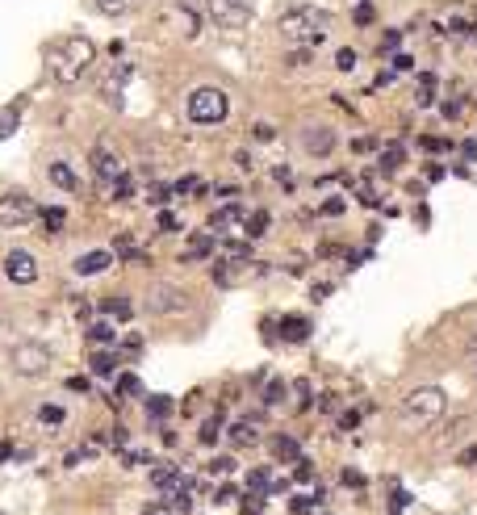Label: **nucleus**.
I'll list each match as a JSON object with an SVG mask.
<instances>
[{"label":"nucleus","instance_id":"f257e3e1","mask_svg":"<svg viewBox=\"0 0 477 515\" xmlns=\"http://www.w3.org/2000/svg\"><path fill=\"white\" fill-rule=\"evenodd\" d=\"M92 59H96V46L84 34H67L46 46V67L59 84H80V75L92 67Z\"/></svg>","mask_w":477,"mask_h":515},{"label":"nucleus","instance_id":"f03ea898","mask_svg":"<svg viewBox=\"0 0 477 515\" xmlns=\"http://www.w3.org/2000/svg\"><path fill=\"white\" fill-rule=\"evenodd\" d=\"M331 34V13L327 8H314V4H298L289 13H281V38L289 46H323Z\"/></svg>","mask_w":477,"mask_h":515},{"label":"nucleus","instance_id":"7ed1b4c3","mask_svg":"<svg viewBox=\"0 0 477 515\" xmlns=\"http://www.w3.org/2000/svg\"><path fill=\"white\" fill-rule=\"evenodd\" d=\"M444 407H448V398H444L440 386H415L411 394H402L398 415H402L406 428H427V423H436L444 415Z\"/></svg>","mask_w":477,"mask_h":515},{"label":"nucleus","instance_id":"20e7f679","mask_svg":"<svg viewBox=\"0 0 477 515\" xmlns=\"http://www.w3.org/2000/svg\"><path fill=\"white\" fill-rule=\"evenodd\" d=\"M226 113H230V101H226V92L218 84H197L189 92V117L197 126H222Z\"/></svg>","mask_w":477,"mask_h":515},{"label":"nucleus","instance_id":"39448f33","mask_svg":"<svg viewBox=\"0 0 477 515\" xmlns=\"http://www.w3.org/2000/svg\"><path fill=\"white\" fill-rule=\"evenodd\" d=\"M8 365H13L17 377H46L50 373V348L46 344H34V340H21L8 352Z\"/></svg>","mask_w":477,"mask_h":515},{"label":"nucleus","instance_id":"423d86ee","mask_svg":"<svg viewBox=\"0 0 477 515\" xmlns=\"http://www.w3.org/2000/svg\"><path fill=\"white\" fill-rule=\"evenodd\" d=\"M38 218V205L29 193H0V231H21Z\"/></svg>","mask_w":477,"mask_h":515},{"label":"nucleus","instance_id":"0eeeda50","mask_svg":"<svg viewBox=\"0 0 477 515\" xmlns=\"http://www.w3.org/2000/svg\"><path fill=\"white\" fill-rule=\"evenodd\" d=\"M205 8L222 29H243L251 21V0H205Z\"/></svg>","mask_w":477,"mask_h":515},{"label":"nucleus","instance_id":"6e6552de","mask_svg":"<svg viewBox=\"0 0 477 515\" xmlns=\"http://www.w3.org/2000/svg\"><path fill=\"white\" fill-rule=\"evenodd\" d=\"M184 306H189L184 289H176V285H168V281H159V285L147 289V314H180Z\"/></svg>","mask_w":477,"mask_h":515},{"label":"nucleus","instance_id":"1a4fd4ad","mask_svg":"<svg viewBox=\"0 0 477 515\" xmlns=\"http://www.w3.org/2000/svg\"><path fill=\"white\" fill-rule=\"evenodd\" d=\"M4 277H8L13 285H34V281H38V260H34L25 247H13V252L4 256Z\"/></svg>","mask_w":477,"mask_h":515},{"label":"nucleus","instance_id":"9d476101","mask_svg":"<svg viewBox=\"0 0 477 515\" xmlns=\"http://www.w3.org/2000/svg\"><path fill=\"white\" fill-rule=\"evenodd\" d=\"M298 143H302V151H306V155L327 159V155L335 151V130H331V126H302Z\"/></svg>","mask_w":477,"mask_h":515},{"label":"nucleus","instance_id":"9b49d317","mask_svg":"<svg viewBox=\"0 0 477 515\" xmlns=\"http://www.w3.org/2000/svg\"><path fill=\"white\" fill-rule=\"evenodd\" d=\"M92 172H96V180H105V184H113L117 176H126V172H122V159H117V151H113L109 143H96V147H92Z\"/></svg>","mask_w":477,"mask_h":515},{"label":"nucleus","instance_id":"f8f14e48","mask_svg":"<svg viewBox=\"0 0 477 515\" xmlns=\"http://www.w3.org/2000/svg\"><path fill=\"white\" fill-rule=\"evenodd\" d=\"M113 260H117V252H105V247H101V252H84V256H75V264H71V268H75V277H96V273H105Z\"/></svg>","mask_w":477,"mask_h":515},{"label":"nucleus","instance_id":"ddd939ff","mask_svg":"<svg viewBox=\"0 0 477 515\" xmlns=\"http://www.w3.org/2000/svg\"><path fill=\"white\" fill-rule=\"evenodd\" d=\"M134 75V63L130 59H117V71H109V80L101 84V92H105V101H113V105H122V88H126V80Z\"/></svg>","mask_w":477,"mask_h":515},{"label":"nucleus","instance_id":"4468645a","mask_svg":"<svg viewBox=\"0 0 477 515\" xmlns=\"http://www.w3.org/2000/svg\"><path fill=\"white\" fill-rule=\"evenodd\" d=\"M268 453H272L281 465H298V461H302V444H298L293 436H272V440H268Z\"/></svg>","mask_w":477,"mask_h":515},{"label":"nucleus","instance_id":"2eb2a0df","mask_svg":"<svg viewBox=\"0 0 477 515\" xmlns=\"http://www.w3.org/2000/svg\"><path fill=\"white\" fill-rule=\"evenodd\" d=\"M243 218H247V210H243L239 201H226L222 210H214V214H210V235H214V231H226L230 222H243Z\"/></svg>","mask_w":477,"mask_h":515},{"label":"nucleus","instance_id":"dca6fc26","mask_svg":"<svg viewBox=\"0 0 477 515\" xmlns=\"http://www.w3.org/2000/svg\"><path fill=\"white\" fill-rule=\"evenodd\" d=\"M88 344H96V348H113L117 344V327L109 323V319H96V323H88Z\"/></svg>","mask_w":477,"mask_h":515},{"label":"nucleus","instance_id":"f3484780","mask_svg":"<svg viewBox=\"0 0 477 515\" xmlns=\"http://www.w3.org/2000/svg\"><path fill=\"white\" fill-rule=\"evenodd\" d=\"M180 482H184L180 465H155V470H151V486H155V491H176Z\"/></svg>","mask_w":477,"mask_h":515},{"label":"nucleus","instance_id":"a211bd4d","mask_svg":"<svg viewBox=\"0 0 477 515\" xmlns=\"http://www.w3.org/2000/svg\"><path fill=\"white\" fill-rule=\"evenodd\" d=\"M46 176H50V180H54L59 189H67V193H80V176H75V172H71V168H67L63 159H54V164L46 168Z\"/></svg>","mask_w":477,"mask_h":515},{"label":"nucleus","instance_id":"6ab92c4d","mask_svg":"<svg viewBox=\"0 0 477 515\" xmlns=\"http://www.w3.org/2000/svg\"><path fill=\"white\" fill-rule=\"evenodd\" d=\"M214 256V235H197V239H189V247H184V264H197V260H210Z\"/></svg>","mask_w":477,"mask_h":515},{"label":"nucleus","instance_id":"aec40b11","mask_svg":"<svg viewBox=\"0 0 477 515\" xmlns=\"http://www.w3.org/2000/svg\"><path fill=\"white\" fill-rule=\"evenodd\" d=\"M101 314H109V319L126 323V319H134V302H130V298H122V293H113V298H105V302H101Z\"/></svg>","mask_w":477,"mask_h":515},{"label":"nucleus","instance_id":"412c9836","mask_svg":"<svg viewBox=\"0 0 477 515\" xmlns=\"http://www.w3.org/2000/svg\"><path fill=\"white\" fill-rule=\"evenodd\" d=\"M281 335H285L289 344H306V340H310V323H306L302 314H289V319H281Z\"/></svg>","mask_w":477,"mask_h":515},{"label":"nucleus","instance_id":"4be33fe9","mask_svg":"<svg viewBox=\"0 0 477 515\" xmlns=\"http://www.w3.org/2000/svg\"><path fill=\"white\" fill-rule=\"evenodd\" d=\"M218 252H222V260H230V264H247V260H251V239H226Z\"/></svg>","mask_w":477,"mask_h":515},{"label":"nucleus","instance_id":"5701e85b","mask_svg":"<svg viewBox=\"0 0 477 515\" xmlns=\"http://www.w3.org/2000/svg\"><path fill=\"white\" fill-rule=\"evenodd\" d=\"M176 13H180V34H184V38H197V29H201L197 8H193L189 0H180V4H176Z\"/></svg>","mask_w":477,"mask_h":515},{"label":"nucleus","instance_id":"b1692460","mask_svg":"<svg viewBox=\"0 0 477 515\" xmlns=\"http://www.w3.org/2000/svg\"><path fill=\"white\" fill-rule=\"evenodd\" d=\"M268 210H251L247 218H243V231H247V239H260V235H268Z\"/></svg>","mask_w":477,"mask_h":515},{"label":"nucleus","instance_id":"393cba45","mask_svg":"<svg viewBox=\"0 0 477 515\" xmlns=\"http://www.w3.org/2000/svg\"><path fill=\"white\" fill-rule=\"evenodd\" d=\"M172 411H176V402H172L168 394H147V415H151L155 423H159V419H168Z\"/></svg>","mask_w":477,"mask_h":515},{"label":"nucleus","instance_id":"a878e982","mask_svg":"<svg viewBox=\"0 0 477 515\" xmlns=\"http://www.w3.org/2000/svg\"><path fill=\"white\" fill-rule=\"evenodd\" d=\"M230 440H235L239 449H243V444H256V440H260V432H256V419H247V415H243V419L230 428Z\"/></svg>","mask_w":477,"mask_h":515},{"label":"nucleus","instance_id":"bb28decb","mask_svg":"<svg viewBox=\"0 0 477 515\" xmlns=\"http://www.w3.org/2000/svg\"><path fill=\"white\" fill-rule=\"evenodd\" d=\"M92 373L96 377H113L117 373V352H96L92 356Z\"/></svg>","mask_w":477,"mask_h":515},{"label":"nucleus","instance_id":"cd10ccee","mask_svg":"<svg viewBox=\"0 0 477 515\" xmlns=\"http://www.w3.org/2000/svg\"><path fill=\"white\" fill-rule=\"evenodd\" d=\"M63 222H67V214H63L59 205H46V210H42V231L59 235V231H63Z\"/></svg>","mask_w":477,"mask_h":515},{"label":"nucleus","instance_id":"c85d7f7f","mask_svg":"<svg viewBox=\"0 0 477 515\" xmlns=\"http://www.w3.org/2000/svg\"><path fill=\"white\" fill-rule=\"evenodd\" d=\"M272 482H277V478H272L268 470H251V474H247V491H256V495H268Z\"/></svg>","mask_w":477,"mask_h":515},{"label":"nucleus","instance_id":"c756f323","mask_svg":"<svg viewBox=\"0 0 477 515\" xmlns=\"http://www.w3.org/2000/svg\"><path fill=\"white\" fill-rule=\"evenodd\" d=\"M402 159H406V151H402V147H386L377 164H381V172H398V168H402Z\"/></svg>","mask_w":477,"mask_h":515},{"label":"nucleus","instance_id":"7c9ffc66","mask_svg":"<svg viewBox=\"0 0 477 515\" xmlns=\"http://www.w3.org/2000/svg\"><path fill=\"white\" fill-rule=\"evenodd\" d=\"M218 436H222V415H210V419L201 423V432H197V440H201V444H214Z\"/></svg>","mask_w":477,"mask_h":515},{"label":"nucleus","instance_id":"2f4dec72","mask_svg":"<svg viewBox=\"0 0 477 515\" xmlns=\"http://www.w3.org/2000/svg\"><path fill=\"white\" fill-rule=\"evenodd\" d=\"M134 4H138V0H96V8H101L105 17H126Z\"/></svg>","mask_w":477,"mask_h":515},{"label":"nucleus","instance_id":"473e14b6","mask_svg":"<svg viewBox=\"0 0 477 515\" xmlns=\"http://www.w3.org/2000/svg\"><path fill=\"white\" fill-rule=\"evenodd\" d=\"M172 197H176V193H172V184H151V189H147V205H159V210H163Z\"/></svg>","mask_w":477,"mask_h":515},{"label":"nucleus","instance_id":"72a5a7b5","mask_svg":"<svg viewBox=\"0 0 477 515\" xmlns=\"http://www.w3.org/2000/svg\"><path fill=\"white\" fill-rule=\"evenodd\" d=\"M117 394H122V398H138V394H142L138 377H134V373H122V377H117Z\"/></svg>","mask_w":477,"mask_h":515},{"label":"nucleus","instance_id":"f704fd0d","mask_svg":"<svg viewBox=\"0 0 477 515\" xmlns=\"http://www.w3.org/2000/svg\"><path fill=\"white\" fill-rule=\"evenodd\" d=\"M314 507H318V499H314V495H298V499H289V512H293V515H314Z\"/></svg>","mask_w":477,"mask_h":515},{"label":"nucleus","instance_id":"c9c22d12","mask_svg":"<svg viewBox=\"0 0 477 515\" xmlns=\"http://www.w3.org/2000/svg\"><path fill=\"white\" fill-rule=\"evenodd\" d=\"M264 402H268V407H277V402H285V382H281V377L264 386Z\"/></svg>","mask_w":477,"mask_h":515},{"label":"nucleus","instance_id":"e433bc0d","mask_svg":"<svg viewBox=\"0 0 477 515\" xmlns=\"http://www.w3.org/2000/svg\"><path fill=\"white\" fill-rule=\"evenodd\" d=\"M38 419H42V423H50V428H59L67 415H63V407H54V402H50V407H38Z\"/></svg>","mask_w":477,"mask_h":515},{"label":"nucleus","instance_id":"4c0bfd02","mask_svg":"<svg viewBox=\"0 0 477 515\" xmlns=\"http://www.w3.org/2000/svg\"><path fill=\"white\" fill-rule=\"evenodd\" d=\"M17 109H0V138H8V134H17Z\"/></svg>","mask_w":477,"mask_h":515},{"label":"nucleus","instance_id":"58836bf2","mask_svg":"<svg viewBox=\"0 0 477 515\" xmlns=\"http://www.w3.org/2000/svg\"><path fill=\"white\" fill-rule=\"evenodd\" d=\"M239 507H243V515H260V507H264V495H256V491H247Z\"/></svg>","mask_w":477,"mask_h":515},{"label":"nucleus","instance_id":"ea45409f","mask_svg":"<svg viewBox=\"0 0 477 515\" xmlns=\"http://www.w3.org/2000/svg\"><path fill=\"white\" fill-rule=\"evenodd\" d=\"M159 231H163V235H176V231H180V218H176L172 210H159Z\"/></svg>","mask_w":477,"mask_h":515},{"label":"nucleus","instance_id":"a19ab883","mask_svg":"<svg viewBox=\"0 0 477 515\" xmlns=\"http://www.w3.org/2000/svg\"><path fill=\"white\" fill-rule=\"evenodd\" d=\"M335 67H339V71H352V67H356V50H352V46H344V50L335 55Z\"/></svg>","mask_w":477,"mask_h":515},{"label":"nucleus","instance_id":"79ce46f5","mask_svg":"<svg viewBox=\"0 0 477 515\" xmlns=\"http://www.w3.org/2000/svg\"><path fill=\"white\" fill-rule=\"evenodd\" d=\"M109 189H113V197H117V201H126V197L134 193V184H130V176H117V180H113Z\"/></svg>","mask_w":477,"mask_h":515},{"label":"nucleus","instance_id":"37998d69","mask_svg":"<svg viewBox=\"0 0 477 515\" xmlns=\"http://www.w3.org/2000/svg\"><path fill=\"white\" fill-rule=\"evenodd\" d=\"M373 17H377V13H373V4H369V0H365V4H356V13H352V21H356V25H369Z\"/></svg>","mask_w":477,"mask_h":515},{"label":"nucleus","instance_id":"c03bdc74","mask_svg":"<svg viewBox=\"0 0 477 515\" xmlns=\"http://www.w3.org/2000/svg\"><path fill=\"white\" fill-rule=\"evenodd\" d=\"M310 59H314V50H310V46H298V50L289 55V67H306Z\"/></svg>","mask_w":477,"mask_h":515},{"label":"nucleus","instance_id":"a18cd8bd","mask_svg":"<svg viewBox=\"0 0 477 515\" xmlns=\"http://www.w3.org/2000/svg\"><path fill=\"white\" fill-rule=\"evenodd\" d=\"M293 478H298V482H314V465H310V461L302 457V461L293 465Z\"/></svg>","mask_w":477,"mask_h":515},{"label":"nucleus","instance_id":"49530a36","mask_svg":"<svg viewBox=\"0 0 477 515\" xmlns=\"http://www.w3.org/2000/svg\"><path fill=\"white\" fill-rule=\"evenodd\" d=\"M67 390H71V394H88V377L71 373V377H67Z\"/></svg>","mask_w":477,"mask_h":515},{"label":"nucleus","instance_id":"de8ad7c7","mask_svg":"<svg viewBox=\"0 0 477 515\" xmlns=\"http://www.w3.org/2000/svg\"><path fill=\"white\" fill-rule=\"evenodd\" d=\"M88 457H92V449H88V444H84V449H71V453H67V465H84Z\"/></svg>","mask_w":477,"mask_h":515},{"label":"nucleus","instance_id":"09e8293b","mask_svg":"<svg viewBox=\"0 0 477 515\" xmlns=\"http://www.w3.org/2000/svg\"><path fill=\"white\" fill-rule=\"evenodd\" d=\"M230 470H235L230 457H214V461H210V474H230Z\"/></svg>","mask_w":477,"mask_h":515},{"label":"nucleus","instance_id":"8fccbe9b","mask_svg":"<svg viewBox=\"0 0 477 515\" xmlns=\"http://www.w3.org/2000/svg\"><path fill=\"white\" fill-rule=\"evenodd\" d=\"M126 440H130L126 428H113V432H109V444H113V449H126Z\"/></svg>","mask_w":477,"mask_h":515},{"label":"nucleus","instance_id":"3c124183","mask_svg":"<svg viewBox=\"0 0 477 515\" xmlns=\"http://www.w3.org/2000/svg\"><path fill=\"white\" fill-rule=\"evenodd\" d=\"M356 423H360V415H356V411H344V415H339V428H344V432H352Z\"/></svg>","mask_w":477,"mask_h":515},{"label":"nucleus","instance_id":"603ef678","mask_svg":"<svg viewBox=\"0 0 477 515\" xmlns=\"http://www.w3.org/2000/svg\"><path fill=\"white\" fill-rule=\"evenodd\" d=\"M323 214H344V197H331V201H323Z\"/></svg>","mask_w":477,"mask_h":515},{"label":"nucleus","instance_id":"864d4df0","mask_svg":"<svg viewBox=\"0 0 477 515\" xmlns=\"http://www.w3.org/2000/svg\"><path fill=\"white\" fill-rule=\"evenodd\" d=\"M122 348H126V352H130V356H134V352H138V348H142V335H126V340H122Z\"/></svg>","mask_w":477,"mask_h":515},{"label":"nucleus","instance_id":"5fc2aeb1","mask_svg":"<svg viewBox=\"0 0 477 515\" xmlns=\"http://www.w3.org/2000/svg\"><path fill=\"white\" fill-rule=\"evenodd\" d=\"M344 486H356V491H360V486H365V478H360L356 470H344Z\"/></svg>","mask_w":477,"mask_h":515},{"label":"nucleus","instance_id":"6e6d98bb","mask_svg":"<svg viewBox=\"0 0 477 515\" xmlns=\"http://www.w3.org/2000/svg\"><path fill=\"white\" fill-rule=\"evenodd\" d=\"M406 503H411V495H406V491H394V499H390V507H394V512H402Z\"/></svg>","mask_w":477,"mask_h":515},{"label":"nucleus","instance_id":"4d7b16f0","mask_svg":"<svg viewBox=\"0 0 477 515\" xmlns=\"http://www.w3.org/2000/svg\"><path fill=\"white\" fill-rule=\"evenodd\" d=\"M398 38H402V34H398V29H390V34L381 38V50H394V46H398Z\"/></svg>","mask_w":477,"mask_h":515},{"label":"nucleus","instance_id":"13d9d810","mask_svg":"<svg viewBox=\"0 0 477 515\" xmlns=\"http://www.w3.org/2000/svg\"><path fill=\"white\" fill-rule=\"evenodd\" d=\"M394 67H398V71H411V67H415V59H411V55H394Z\"/></svg>","mask_w":477,"mask_h":515},{"label":"nucleus","instance_id":"bf43d9fd","mask_svg":"<svg viewBox=\"0 0 477 515\" xmlns=\"http://www.w3.org/2000/svg\"><path fill=\"white\" fill-rule=\"evenodd\" d=\"M142 515H172L168 503H151V507H142Z\"/></svg>","mask_w":477,"mask_h":515},{"label":"nucleus","instance_id":"052dcab7","mask_svg":"<svg viewBox=\"0 0 477 515\" xmlns=\"http://www.w3.org/2000/svg\"><path fill=\"white\" fill-rule=\"evenodd\" d=\"M235 164H239V168H247V172H251V168H256V159H251V155H247V151H239V155H235Z\"/></svg>","mask_w":477,"mask_h":515},{"label":"nucleus","instance_id":"680f3d73","mask_svg":"<svg viewBox=\"0 0 477 515\" xmlns=\"http://www.w3.org/2000/svg\"><path fill=\"white\" fill-rule=\"evenodd\" d=\"M88 314H92V306L84 298H75V319H88Z\"/></svg>","mask_w":477,"mask_h":515},{"label":"nucleus","instance_id":"e2e57ef3","mask_svg":"<svg viewBox=\"0 0 477 515\" xmlns=\"http://www.w3.org/2000/svg\"><path fill=\"white\" fill-rule=\"evenodd\" d=\"M226 499H235V491H230V486H218V491H214V503H226Z\"/></svg>","mask_w":477,"mask_h":515},{"label":"nucleus","instance_id":"0e129e2a","mask_svg":"<svg viewBox=\"0 0 477 515\" xmlns=\"http://www.w3.org/2000/svg\"><path fill=\"white\" fill-rule=\"evenodd\" d=\"M256 138H264V143H268V138H272V126H268V122H260V126H256Z\"/></svg>","mask_w":477,"mask_h":515},{"label":"nucleus","instance_id":"69168bd1","mask_svg":"<svg viewBox=\"0 0 477 515\" xmlns=\"http://www.w3.org/2000/svg\"><path fill=\"white\" fill-rule=\"evenodd\" d=\"M285 491H289V478H277V482H272V491H268V495H285Z\"/></svg>","mask_w":477,"mask_h":515},{"label":"nucleus","instance_id":"338daca9","mask_svg":"<svg viewBox=\"0 0 477 515\" xmlns=\"http://www.w3.org/2000/svg\"><path fill=\"white\" fill-rule=\"evenodd\" d=\"M461 465H477V449H465V453H461Z\"/></svg>","mask_w":477,"mask_h":515},{"label":"nucleus","instance_id":"774afa93","mask_svg":"<svg viewBox=\"0 0 477 515\" xmlns=\"http://www.w3.org/2000/svg\"><path fill=\"white\" fill-rule=\"evenodd\" d=\"M8 453H13V449H8V444H0V461H4V457H8Z\"/></svg>","mask_w":477,"mask_h":515}]
</instances>
